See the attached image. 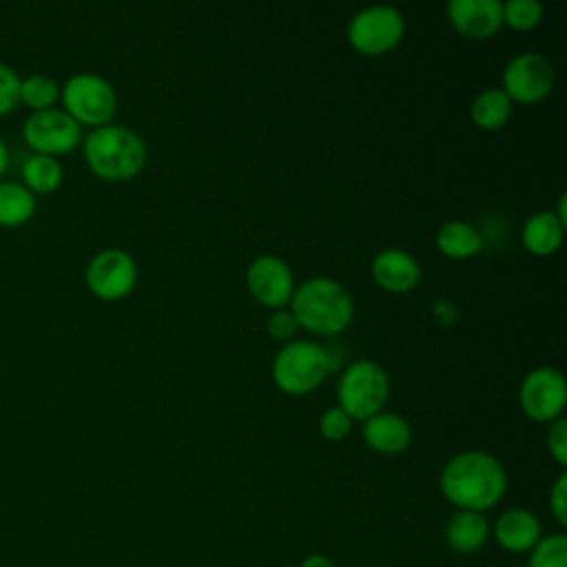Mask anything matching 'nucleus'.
<instances>
[{"mask_svg":"<svg viewBox=\"0 0 567 567\" xmlns=\"http://www.w3.org/2000/svg\"><path fill=\"white\" fill-rule=\"evenodd\" d=\"M439 487L454 507L483 514L503 498L507 474L496 456L481 450H467L454 454L443 465Z\"/></svg>","mask_w":567,"mask_h":567,"instance_id":"obj_1","label":"nucleus"},{"mask_svg":"<svg viewBox=\"0 0 567 567\" xmlns=\"http://www.w3.org/2000/svg\"><path fill=\"white\" fill-rule=\"evenodd\" d=\"M290 312L299 328L321 337H334L350 326L354 301L348 288L337 279L312 277L295 288Z\"/></svg>","mask_w":567,"mask_h":567,"instance_id":"obj_2","label":"nucleus"},{"mask_svg":"<svg viewBox=\"0 0 567 567\" xmlns=\"http://www.w3.org/2000/svg\"><path fill=\"white\" fill-rule=\"evenodd\" d=\"M82 153L86 166L106 182L133 179L146 164V144L142 137L117 124L93 128L82 142Z\"/></svg>","mask_w":567,"mask_h":567,"instance_id":"obj_3","label":"nucleus"},{"mask_svg":"<svg viewBox=\"0 0 567 567\" xmlns=\"http://www.w3.org/2000/svg\"><path fill=\"white\" fill-rule=\"evenodd\" d=\"M330 372L328 350L315 341H288L272 361L275 385L292 396L310 394Z\"/></svg>","mask_w":567,"mask_h":567,"instance_id":"obj_4","label":"nucleus"},{"mask_svg":"<svg viewBox=\"0 0 567 567\" xmlns=\"http://www.w3.org/2000/svg\"><path fill=\"white\" fill-rule=\"evenodd\" d=\"M388 396L390 379L379 363L359 359L343 368L337 383V401L352 421H365L383 412Z\"/></svg>","mask_w":567,"mask_h":567,"instance_id":"obj_5","label":"nucleus"},{"mask_svg":"<svg viewBox=\"0 0 567 567\" xmlns=\"http://www.w3.org/2000/svg\"><path fill=\"white\" fill-rule=\"evenodd\" d=\"M62 104L64 111L82 126H104L111 124L115 109H117V95L111 82L95 73H75L71 75L62 86Z\"/></svg>","mask_w":567,"mask_h":567,"instance_id":"obj_6","label":"nucleus"},{"mask_svg":"<svg viewBox=\"0 0 567 567\" xmlns=\"http://www.w3.org/2000/svg\"><path fill=\"white\" fill-rule=\"evenodd\" d=\"M405 33V20L394 7H365L348 24L350 47L368 58L390 53Z\"/></svg>","mask_w":567,"mask_h":567,"instance_id":"obj_7","label":"nucleus"},{"mask_svg":"<svg viewBox=\"0 0 567 567\" xmlns=\"http://www.w3.org/2000/svg\"><path fill=\"white\" fill-rule=\"evenodd\" d=\"M554 66L534 51L514 55L503 71V93L518 104H536L551 93Z\"/></svg>","mask_w":567,"mask_h":567,"instance_id":"obj_8","label":"nucleus"},{"mask_svg":"<svg viewBox=\"0 0 567 567\" xmlns=\"http://www.w3.org/2000/svg\"><path fill=\"white\" fill-rule=\"evenodd\" d=\"M518 401L523 412L538 423H551L556 421L567 401V383L563 372L549 365L534 368L532 372L525 374L520 390H518Z\"/></svg>","mask_w":567,"mask_h":567,"instance_id":"obj_9","label":"nucleus"},{"mask_svg":"<svg viewBox=\"0 0 567 567\" xmlns=\"http://www.w3.org/2000/svg\"><path fill=\"white\" fill-rule=\"evenodd\" d=\"M24 142L40 155H62L73 151L82 140V126L62 109L35 111L22 126Z\"/></svg>","mask_w":567,"mask_h":567,"instance_id":"obj_10","label":"nucleus"},{"mask_svg":"<svg viewBox=\"0 0 567 567\" xmlns=\"http://www.w3.org/2000/svg\"><path fill=\"white\" fill-rule=\"evenodd\" d=\"M137 281V266L128 252L122 248H104L86 266L89 290L104 299L117 301L126 297Z\"/></svg>","mask_w":567,"mask_h":567,"instance_id":"obj_11","label":"nucleus"},{"mask_svg":"<svg viewBox=\"0 0 567 567\" xmlns=\"http://www.w3.org/2000/svg\"><path fill=\"white\" fill-rule=\"evenodd\" d=\"M246 286L259 306L279 310L292 299L295 277L281 257L259 255L246 270Z\"/></svg>","mask_w":567,"mask_h":567,"instance_id":"obj_12","label":"nucleus"},{"mask_svg":"<svg viewBox=\"0 0 567 567\" xmlns=\"http://www.w3.org/2000/svg\"><path fill=\"white\" fill-rule=\"evenodd\" d=\"M452 27L470 40H487L503 27V2L498 0H452L447 2Z\"/></svg>","mask_w":567,"mask_h":567,"instance_id":"obj_13","label":"nucleus"},{"mask_svg":"<svg viewBox=\"0 0 567 567\" xmlns=\"http://www.w3.org/2000/svg\"><path fill=\"white\" fill-rule=\"evenodd\" d=\"M370 270H372V279L377 281V286L388 292H394V295L410 292L421 281L419 261L401 248L379 250L372 259Z\"/></svg>","mask_w":567,"mask_h":567,"instance_id":"obj_14","label":"nucleus"},{"mask_svg":"<svg viewBox=\"0 0 567 567\" xmlns=\"http://www.w3.org/2000/svg\"><path fill=\"white\" fill-rule=\"evenodd\" d=\"M540 532L538 516L525 507L505 509L494 525L496 543L512 554L529 551L540 540Z\"/></svg>","mask_w":567,"mask_h":567,"instance_id":"obj_15","label":"nucleus"},{"mask_svg":"<svg viewBox=\"0 0 567 567\" xmlns=\"http://www.w3.org/2000/svg\"><path fill=\"white\" fill-rule=\"evenodd\" d=\"M363 441L379 454H401L412 441L410 423L394 412H377L363 421Z\"/></svg>","mask_w":567,"mask_h":567,"instance_id":"obj_16","label":"nucleus"},{"mask_svg":"<svg viewBox=\"0 0 567 567\" xmlns=\"http://www.w3.org/2000/svg\"><path fill=\"white\" fill-rule=\"evenodd\" d=\"M563 235L565 224L554 215V210H538L523 224L520 239L527 252L536 257H547L560 248Z\"/></svg>","mask_w":567,"mask_h":567,"instance_id":"obj_17","label":"nucleus"},{"mask_svg":"<svg viewBox=\"0 0 567 567\" xmlns=\"http://www.w3.org/2000/svg\"><path fill=\"white\" fill-rule=\"evenodd\" d=\"M489 536L487 518L481 512L458 509L445 525V540L456 554L478 551Z\"/></svg>","mask_w":567,"mask_h":567,"instance_id":"obj_18","label":"nucleus"},{"mask_svg":"<svg viewBox=\"0 0 567 567\" xmlns=\"http://www.w3.org/2000/svg\"><path fill=\"white\" fill-rule=\"evenodd\" d=\"M436 248L450 259H467L481 252L483 235L472 224L452 219L436 230Z\"/></svg>","mask_w":567,"mask_h":567,"instance_id":"obj_19","label":"nucleus"},{"mask_svg":"<svg viewBox=\"0 0 567 567\" xmlns=\"http://www.w3.org/2000/svg\"><path fill=\"white\" fill-rule=\"evenodd\" d=\"M512 115V100L503 89H485L470 104L472 122L483 131H496L507 124Z\"/></svg>","mask_w":567,"mask_h":567,"instance_id":"obj_20","label":"nucleus"},{"mask_svg":"<svg viewBox=\"0 0 567 567\" xmlns=\"http://www.w3.org/2000/svg\"><path fill=\"white\" fill-rule=\"evenodd\" d=\"M35 213V195L20 182H0V226H18Z\"/></svg>","mask_w":567,"mask_h":567,"instance_id":"obj_21","label":"nucleus"},{"mask_svg":"<svg viewBox=\"0 0 567 567\" xmlns=\"http://www.w3.org/2000/svg\"><path fill=\"white\" fill-rule=\"evenodd\" d=\"M62 164L51 155L33 153L22 164V179L31 193H53L62 182Z\"/></svg>","mask_w":567,"mask_h":567,"instance_id":"obj_22","label":"nucleus"},{"mask_svg":"<svg viewBox=\"0 0 567 567\" xmlns=\"http://www.w3.org/2000/svg\"><path fill=\"white\" fill-rule=\"evenodd\" d=\"M58 97H60L58 82L44 73H31L24 80H20V102L33 109V113L53 109Z\"/></svg>","mask_w":567,"mask_h":567,"instance_id":"obj_23","label":"nucleus"},{"mask_svg":"<svg viewBox=\"0 0 567 567\" xmlns=\"http://www.w3.org/2000/svg\"><path fill=\"white\" fill-rule=\"evenodd\" d=\"M529 567H567V536L549 534L529 549Z\"/></svg>","mask_w":567,"mask_h":567,"instance_id":"obj_24","label":"nucleus"},{"mask_svg":"<svg viewBox=\"0 0 567 567\" xmlns=\"http://www.w3.org/2000/svg\"><path fill=\"white\" fill-rule=\"evenodd\" d=\"M543 20V7L536 0H507L503 4V24L514 31H529Z\"/></svg>","mask_w":567,"mask_h":567,"instance_id":"obj_25","label":"nucleus"},{"mask_svg":"<svg viewBox=\"0 0 567 567\" xmlns=\"http://www.w3.org/2000/svg\"><path fill=\"white\" fill-rule=\"evenodd\" d=\"M352 430V419L339 408H328L319 419V432L326 441H343Z\"/></svg>","mask_w":567,"mask_h":567,"instance_id":"obj_26","label":"nucleus"},{"mask_svg":"<svg viewBox=\"0 0 567 567\" xmlns=\"http://www.w3.org/2000/svg\"><path fill=\"white\" fill-rule=\"evenodd\" d=\"M20 104V75L13 66L0 62V115Z\"/></svg>","mask_w":567,"mask_h":567,"instance_id":"obj_27","label":"nucleus"},{"mask_svg":"<svg viewBox=\"0 0 567 567\" xmlns=\"http://www.w3.org/2000/svg\"><path fill=\"white\" fill-rule=\"evenodd\" d=\"M297 321L292 317L290 310L286 308H279V310H272V315L266 319V332L275 339V341H292L295 332H297Z\"/></svg>","mask_w":567,"mask_h":567,"instance_id":"obj_28","label":"nucleus"},{"mask_svg":"<svg viewBox=\"0 0 567 567\" xmlns=\"http://www.w3.org/2000/svg\"><path fill=\"white\" fill-rule=\"evenodd\" d=\"M547 450L560 467L567 465V421L563 416L551 421L547 427Z\"/></svg>","mask_w":567,"mask_h":567,"instance_id":"obj_29","label":"nucleus"},{"mask_svg":"<svg viewBox=\"0 0 567 567\" xmlns=\"http://www.w3.org/2000/svg\"><path fill=\"white\" fill-rule=\"evenodd\" d=\"M549 509L560 527L567 525V474L560 472L549 489Z\"/></svg>","mask_w":567,"mask_h":567,"instance_id":"obj_30","label":"nucleus"},{"mask_svg":"<svg viewBox=\"0 0 567 567\" xmlns=\"http://www.w3.org/2000/svg\"><path fill=\"white\" fill-rule=\"evenodd\" d=\"M301 567H334V563L323 554H310L308 558H303Z\"/></svg>","mask_w":567,"mask_h":567,"instance_id":"obj_31","label":"nucleus"},{"mask_svg":"<svg viewBox=\"0 0 567 567\" xmlns=\"http://www.w3.org/2000/svg\"><path fill=\"white\" fill-rule=\"evenodd\" d=\"M554 215L567 226V197L565 195H560V199H558V208L554 210Z\"/></svg>","mask_w":567,"mask_h":567,"instance_id":"obj_32","label":"nucleus"},{"mask_svg":"<svg viewBox=\"0 0 567 567\" xmlns=\"http://www.w3.org/2000/svg\"><path fill=\"white\" fill-rule=\"evenodd\" d=\"M7 164H9V148H7L4 140L0 137V177H2L4 171H7Z\"/></svg>","mask_w":567,"mask_h":567,"instance_id":"obj_33","label":"nucleus"}]
</instances>
